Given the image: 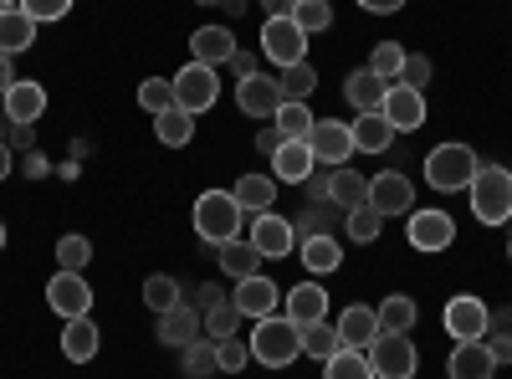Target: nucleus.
<instances>
[{"mask_svg":"<svg viewBox=\"0 0 512 379\" xmlns=\"http://www.w3.org/2000/svg\"><path fill=\"white\" fill-rule=\"evenodd\" d=\"M246 349H251V359H256V364H267V369H287L297 354H303V328H297L287 313L256 318V323H251Z\"/></svg>","mask_w":512,"mask_h":379,"instance_id":"1","label":"nucleus"},{"mask_svg":"<svg viewBox=\"0 0 512 379\" xmlns=\"http://www.w3.org/2000/svg\"><path fill=\"white\" fill-rule=\"evenodd\" d=\"M477 170H482V159H477L472 144H436L425 154V185L441 190V195H461L477 180Z\"/></svg>","mask_w":512,"mask_h":379,"instance_id":"2","label":"nucleus"},{"mask_svg":"<svg viewBox=\"0 0 512 379\" xmlns=\"http://www.w3.org/2000/svg\"><path fill=\"white\" fill-rule=\"evenodd\" d=\"M466 195H472V216H477L482 226L512 221V175L502 170V164H482L477 180L466 185Z\"/></svg>","mask_w":512,"mask_h":379,"instance_id":"3","label":"nucleus"},{"mask_svg":"<svg viewBox=\"0 0 512 379\" xmlns=\"http://www.w3.org/2000/svg\"><path fill=\"white\" fill-rule=\"evenodd\" d=\"M195 231H200V241H210V246L236 241V236H241V205H236V195H231V190H205V195L195 200Z\"/></svg>","mask_w":512,"mask_h":379,"instance_id":"4","label":"nucleus"},{"mask_svg":"<svg viewBox=\"0 0 512 379\" xmlns=\"http://www.w3.org/2000/svg\"><path fill=\"white\" fill-rule=\"evenodd\" d=\"M364 354L374 364V379H415L420 369V349L410 344V333H379Z\"/></svg>","mask_w":512,"mask_h":379,"instance_id":"5","label":"nucleus"},{"mask_svg":"<svg viewBox=\"0 0 512 379\" xmlns=\"http://www.w3.org/2000/svg\"><path fill=\"white\" fill-rule=\"evenodd\" d=\"M262 57L277 62V67L308 62V31L297 26L292 16H267V26H262Z\"/></svg>","mask_w":512,"mask_h":379,"instance_id":"6","label":"nucleus"},{"mask_svg":"<svg viewBox=\"0 0 512 379\" xmlns=\"http://www.w3.org/2000/svg\"><path fill=\"white\" fill-rule=\"evenodd\" d=\"M216 98H221V77H216V67L190 62V67L175 72V108H185V113H205V108H216Z\"/></svg>","mask_w":512,"mask_h":379,"instance_id":"7","label":"nucleus"},{"mask_svg":"<svg viewBox=\"0 0 512 379\" xmlns=\"http://www.w3.org/2000/svg\"><path fill=\"white\" fill-rule=\"evenodd\" d=\"M246 241L262 251V262H282V257H292V246H297V226L282 221L277 210H262V216H251Z\"/></svg>","mask_w":512,"mask_h":379,"instance_id":"8","label":"nucleus"},{"mask_svg":"<svg viewBox=\"0 0 512 379\" xmlns=\"http://www.w3.org/2000/svg\"><path fill=\"white\" fill-rule=\"evenodd\" d=\"M47 308L57 318H88L93 313V282L82 272H57L47 282Z\"/></svg>","mask_w":512,"mask_h":379,"instance_id":"9","label":"nucleus"},{"mask_svg":"<svg viewBox=\"0 0 512 379\" xmlns=\"http://www.w3.org/2000/svg\"><path fill=\"white\" fill-rule=\"evenodd\" d=\"M236 103H241V113H246V118L272 123V118H277V108H282L287 98H282V82H277V77L251 72V77H241V82H236Z\"/></svg>","mask_w":512,"mask_h":379,"instance_id":"10","label":"nucleus"},{"mask_svg":"<svg viewBox=\"0 0 512 379\" xmlns=\"http://www.w3.org/2000/svg\"><path fill=\"white\" fill-rule=\"evenodd\" d=\"M308 149L318 164H328V170H338V164H349L354 159V134H349V123H338V118H318L313 123V134H308Z\"/></svg>","mask_w":512,"mask_h":379,"instance_id":"11","label":"nucleus"},{"mask_svg":"<svg viewBox=\"0 0 512 379\" xmlns=\"http://www.w3.org/2000/svg\"><path fill=\"white\" fill-rule=\"evenodd\" d=\"M379 113H384V123H390L395 134H415L420 123H425V93L405 88V82H390V88H384Z\"/></svg>","mask_w":512,"mask_h":379,"instance_id":"12","label":"nucleus"},{"mask_svg":"<svg viewBox=\"0 0 512 379\" xmlns=\"http://www.w3.org/2000/svg\"><path fill=\"white\" fill-rule=\"evenodd\" d=\"M369 205L379 210V216H410V210H415V185H410V175L379 170V175L369 180Z\"/></svg>","mask_w":512,"mask_h":379,"instance_id":"13","label":"nucleus"},{"mask_svg":"<svg viewBox=\"0 0 512 379\" xmlns=\"http://www.w3.org/2000/svg\"><path fill=\"white\" fill-rule=\"evenodd\" d=\"M487 323H492V313H487V303H482V298H472V292H461V298H451V303H446V333H451L456 344L487 339Z\"/></svg>","mask_w":512,"mask_h":379,"instance_id":"14","label":"nucleus"},{"mask_svg":"<svg viewBox=\"0 0 512 379\" xmlns=\"http://www.w3.org/2000/svg\"><path fill=\"white\" fill-rule=\"evenodd\" d=\"M231 303H236V313L241 318H272L277 313V303H282V292H277V282L267 277V272H256V277H241L236 282V292H231Z\"/></svg>","mask_w":512,"mask_h":379,"instance_id":"15","label":"nucleus"},{"mask_svg":"<svg viewBox=\"0 0 512 379\" xmlns=\"http://www.w3.org/2000/svg\"><path fill=\"white\" fill-rule=\"evenodd\" d=\"M415 251H446L456 241V221L446 210H410V226H405Z\"/></svg>","mask_w":512,"mask_h":379,"instance_id":"16","label":"nucleus"},{"mask_svg":"<svg viewBox=\"0 0 512 379\" xmlns=\"http://www.w3.org/2000/svg\"><path fill=\"white\" fill-rule=\"evenodd\" d=\"M231 57H236V31L231 26H195L190 31V62L226 67Z\"/></svg>","mask_w":512,"mask_h":379,"instance_id":"17","label":"nucleus"},{"mask_svg":"<svg viewBox=\"0 0 512 379\" xmlns=\"http://www.w3.org/2000/svg\"><path fill=\"white\" fill-rule=\"evenodd\" d=\"M313 170H318V159H313L308 139H282V149L272 154V175H277L282 185H308Z\"/></svg>","mask_w":512,"mask_h":379,"instance_id":"18","label":"nucleus"},{"mask_svg":"<svg viewBox=\"0 0 512 379\" xmlns=\"http://www.w3.org/2000/svg\"><path fill=\"white\" fill-rule=\"evenodd\" d=\"M333 328H338V344H344V349H369L379 339V313L369 303H349L344 313H338Z\"/></svg>","mask_w":512,"mask_h":379,"instance_id":"19","label":"nucleus"},{"mask_svg":"<svg viewBox=\"0 0 512 379\" xmlns=\"http://www.w3.org/2000/svg\"><path fill=\"white\" fill-rule=\"evenodd\" d=\"M446 374H451V379H492V374H497V354L487 349V339L456 344L451 359H446Z\"/></svg>","mask_w":512,"mask_h":379,"instance_id":"20","label":"nucleus"},{"mask_svg":"<svg viewBox=\"0 0 512 379\" xmlns=\"http://www.w3.org/2000/svg\"><path fill=\"white\" fill-rule=\"evenodd\" d=\"M200 313L180 298L175 308H169V313H159V344H169V349H190L195 339H200Z\"/></svg>","mask_w":512,"mask_h":379,"instance_id":"21","label":"nucleus"},{"mask_svg":"<svg viewBox=\"0 0 512 379\" xmlns=\"http://www.w3.org/2000/svg\"><path fill=\"white\" fill-rule=\"evenodd\" d=\"M282 303H287V318H292L297 328H308V323H323V318H328V292H323V282H297Z\"/></svg>","mask_w":512,"mask_h":379,"instance_id":"22","label":"nucleus"},{"mask_svg":"<svg viewBox=\"0 0 512 379\" xmlns=\"http://www.w3.org/2000/svg\"><path fill=\"white\" fill-rule=\"evenodd\" d=\"M0 103H6V118H11V123H36L41 113H47V88H41V82H31V77H16L11 93L0 98Z\"/></svg>","mask_w":512,"mask_h":379,"instance_id":"23","label":"nucleus"},{"mask_svg":"<svg viewBox=\"0 0 512 379\" xmlns=\"http://www.w3.org/2000/svg\"><path fill=\"white\" fill-rule=\"evenodd\" d=\"M297 257H303V272H313V277H328V272H338L344 267V246H338V236H303V246H297Z\"/></svg>","mask_w":512,"mask_h":379,"instance_id":"24","label":"nucleus"},{"mask_svg":"<svg viewBox=\"0 0 512 379\" xmlns=\"http://www.w3.org/2000/svg\"><path fill=\"white\" fill-rule=\"evenodd\" d=\"M349 134H354V154H390L395 149V129L384 123V113H359L349 123Z\"/></svg>","mask_w":512,"mask_h":379,"instance_id":"25","label":"nucleus"},{"mask_svg":"<svg viewBox=\"0 0 512 379\" xmlns=\"http://www.w3.org/2000/svg\"><path fill=\"white\" fill-rule=\"evenodd\" d=\"M236 205H241V216H262V210L277 205V175H241L231 185Z\"/></svg>","mask_w":512,"mask_h":379,"instance_id":"26","label":"nucleus"},{"mask_svg":"<svg viewBox=\"0 0 512 379\" xmlns=\"http://www.w3.org/2000/svg\"><path fill=\"white\" fill-rule=\"evenodd\" d=\"M216 267L226 272V277H256V272H262V251H256L246 236H236V241H221L216 246Z\"/></svg>","mask_w":512,"mask_h":379,"instance_id":"27","label":"nucleus"},{"mask_svg":"<svg viewBox=\"0 0 512 379\" xmlns=\"http://www.w3.org/2000/svg\"><path fill=\"white\" fill-rule=\"evenodd\" d=\"M98 349H103L98 323H93V318H67V328H62V354H67L72 364H88Z\"/></svg>","mask_w":512,"mask_h":379,"instance_id":"28","label":"nucleus"},{"mask_svg":"<svg viewBox=\"0 0 512 379\" xmlns=\"http://www.w3.org/2000/svg\"><path fill=\"white\" fill-rule=\"evenodd\" d=\"M384 88H390V82L374 77L369 67H359V72H349V77H344V98H349V108H354V113H379Z\"/></svg>","mask_w":512,"mask_h":379,"instance_id":"29","label":"nucleus"},{"mask_svg":"<svg viewBox=\"0 0 512 379\" xmlns=\"http://www.w3.org/2000/svg\"><path fill=\"white\" fill-rule=\"evenodd\" d=\"M328 200L338 210H354V205L369 200V180L359 170H349V164H338V170H328Z\"/></svg>","mask_w":512,"mask_h":379,"instance_id":"30","label":"nucleus"},{"mask_svg":"<svg viewBox=\"0 0 512 379\" xmlns=\"http://www.w3.org/2000/svg\"><path fill=\"white\" fill-rule=\"evenodd\" d=\"M200 328L210 333V344H221V339H236V328H241V313H236V303L231 298H210L205 308H200Z\"/></svg>","mask_w":512,"mask_h":379,"instance_id":"31","label":"nucleus"},{"mask_svg":"<svg viewBox=\"0 0 512 379\" xmlns=\"http://www.w3.org/2000/svg\"><path fill=\"white\" fill-rule=\"evenodd\" d=\"M36 41V21L21 11V6H11V11H0V52L6 57H16V52H26Z\"/></svg>","mask_w":512,"mask_h":379,"instance_id":"32","label":"nucleus"},{"mask_svg":"<svg viewBox=\"0 0 512 379\" xmlns=\"http://www.w3.org/2000/svg\"><path fill=\"white\" fill-rule=\"evenodd\" d=\"M154 134H159V144H169V149H185V144L195 139V113H185V108L154 113Z\"/></svg>","mask_w":512,"mask_h":379,"instance_id":"33","label":"nucleus"},{"mask_svg":"<svg viewBox=\"0 0 512 379\" xmlns=\"http://www.w3.org/2000/svg\"><path fill=\"white\" fill-rule=\"evenodd\" d=\"M374 313H379V333H410V328H415V318H420V308L405 298V292H395V298H384Z\"/></svg>","mask_w":512,"mask_h":379,"instance_id":"34","label":"nucleus"},{"mask_svg":"<svg viewBox=\"0 0 512 379\" xmlns=\"http://www.w3.org/2000/svg\"><path fill=\"white\" fill-rule=\"evenodd\" d=\"M323 379H374V364L364 349H338L333 359H323Z\"/></svg>","mask_w":512,"mask_h":379,"instance_id":"35","label":"nucleus"},{"mask_svg":"<svg viewBox=\"0 0 512 379\" xmlns=\"http://www.w3.org/2000/svg\"><path fill=\"white\" fill-rule=\"evenodd\" d=\"M277 82H282V98H287V103H308V98L318 93V72H313L308 62L282 67V77H277Z\"/></svg>","mask_w":512,"mask_h":379,"instance_id":"36","label":"nucleus"},{"mask_svg":"<svg viewBox=\"0 0 512 379\" xmlns=\"http://www.w3.org/2000/svg\"><path fill=\"white\" fill-rule=\"evenodd\" d=\"M272 123H277V134H282V139H308L318 118H313V108H308V103H282Z\"/></svg>","mask_w":512,"mask_h":379,"instance_id":"37","label":"nucleus"},{"mask_svg":"<svg viewBox=\"0 0 512 379\" xmlns=\"http://www.w3.org/2000/svg\"><path fill=\"white\" fill-rule=\"evenodd\" d=\"M379 226H384V216L364 200V205H354V210H344V231H349V241H359V246H369L374 236H379Z\"/></svg>","mask_w":512,"mask_h":379,"instance_id":"38","label":"nucleus"},{"mask_svg":"<svg viewBox=\"0 0 512 379\" xmlns=\"http://www.w3.org/2000/svg\"><path fill=\"white\" fill-rule=\"evenodd\" d=\"M180 298H185V292H180V282L169 277V272H154V277L144 282V303H149V313H169Z\"/></svg>","mask_w":512,"mask_h":379,"instance_id":"39","label":"nucleus"},{"mask_svg":"<svg viewBox=\"0 0 512 379\" xmlns=\"http://www.w3.org/2000/svg\"><path fill=\"white\" fill-rule=\"evenodd\" d=\"M338 349H344V344H338V328H333L328 318L303 328V354H308V359H333Z\"/></svg>","mask_w":512,"mask_h":379,"instance_id":"40","label":"nucleus"},{"mask_svg":"<svg viewBox=\"0 0 512 379\" xmlns=\"http://www.w3.org/2000/svg\"><path fill=\"white\" fill-rule=\"evenodd\" d=\"M400 67H405V47H400V41H379V47L369 52V72L384 77V82H395Z\"/></svg>","mask_w":512,"mask_h":379,"instance_id":"41","label":"nucleus"},{"mask_svg":"<svg viewBox=\"0 0 512 379\" xmlns=\"http://www.w3.org/2000/svg\"><path fill=\"white\" fill-rule=\"evenodd\" d=\"M292 21L303 26L308 36H318V31L333 26V6H328V0H297V6H292Z\"/></svg>","mask_w":512,"mask_h":379,"instance_id":"42","label":"nucleus"},{"mask_svg":"<svg viewBox=\"0 0 512 379\" xmlns=\"http://www.w3.org/2000/svg\"><path fill=\"white\" fill-rule=\"evenodd\" d=\"M88 262H93V241L88 236H62L57 241V267L62 272H82Z\"/></svg>","mask_w":512,"mask_h":379,"instance_id":"43","label":"nucleus"},{"mask_svg":"<svg viewBox=\"0 0 512 379\" xmlns=\"http://www.w3.org/2000/svg\"><path fill=\"white\" fill-rule=\"evenodd\" d=\"M139 108H149V113L175 108V82H164V77H144V82H139Z\"/></svg>","mask_w":512,"mask_h":379,"instance_id":"44","label":"nucleus"},{"mask_svg":"<svg viewBox=\"0 0 512 379\" xmlns=\"http://www.w3.org/2000/svg\"><path fill=\"white\" fill-rule=\"evenodd\" d=\"M180 354H185L180 364H185V374H190V379H210V374H221V369H216V344H200V339H195V344H190V349H180Z\"/></svg>","mask_w":512,"mask_h":379,"instance_id":"45","label":"nucleus"},{"mask_svg":"<svg viewBox=\"0 0 512 379\" xmlns=\"http://www.w3.org/2000/svg\"><path fill=\"white\" fill-rule=\"evenodd\" d=\"M246 364H251L246 339H221V344H216V369H221V374H241Z\"/></svg>","mask_w":512,"mask_h":379,"instance_id":"46","label":"nucleus"},{"mask_svg":"<svg viewBox=\"0 0 512 379\" xmlns=\"http://www.w3.org/2000/svg\"><path fill=\"white\" fill-rule=\"evenodd\" d=\"M395 82H405V88L425 93V82H431V57H420V52H405V67H400V77H395Z\"/></svg>","mask_w":512,"mask_h":379,"instance_id":"47","label":"nucleus"},{"mask_svg":"<svg viewBox=\"0 0 512 379\" xmlns=\"http://www.w3.org/2000/svg\"><path fill=\"white\" fill-rule=\"evenodd\" d=\"M21 11L36 21V26H47V21H62L72 11V0H21Z\"/></svg>","mask_w":512,"mask_h":379,"instance_id":"48","label":"nucleus"},{"mask_svg":"<svg viewBox=\"0 0 512 379\" xmlns=\"http://www.w3.org/2000/svg\"><path fill=\"white\" fill-rule=\"evenodd\" d=\"M277 149H282V134H277V123H262V134H256V154H267V159H272Z\"/></svg>","mask_w":512,"mask_h":379,"instance_id":"49","label":"nucleus"},{"mask_svg":"<svg viewBox=\"0 0 512 379\" xmlns=\"http://www.w3.org/2000/svg\"><path fill=\"white\" fill-rule=\"evenodd\" d=\"M226 67H231V72H236V82H241V77H251V72H256V57H251V52H241V47H236V57H231V62H226Z\"/></svg>","mask_w":512,"mask_h":379,"instance_id":"50","label":"nucleus"},{"mask_svg":"<svg viewBox=\"0 0 512 379\" xmlns=\"http://www.w3.org/2000/svg\"><path fill=\"white\" fill-rule=\"evenodd\" d=\"M359 6L374 16H395V11H405V0H359Z\"/></svg>","mask_w":512,"mask_h":379,"instance_id":"51","label":"nucleus"},{"mask_svg":"<svg viewBox=\"0 0 512 379\" xmlns=\"http://www.w3.org/2000/svg\"><path fill=\"white\" fill-rule=\"evenodd\" d=\"M6 144H16V149H31V123H11V129H6Z\"/></svg>","mask_w":512,"mask_h":379,"instance_id":"52","label":"nucleus"},{"mask_svg":"<svg viewBox=\"0 0 512 379\" xmlns=\"http://www.w3.org/2000/svg\"><path fill=\"white\" fill-rule=\"evenodd\" d=\"M292 6H297V0H262L267 16H292Z\"/></svg>","mask_w":512,"mask_h":379,"instance_id":"53","label":"nucleus"},{"mask_svg":"<svg viewBox=\"0 0 512 379\" xmlns=\"http://www.w3.org/2000/svg\"><path fill=\"white\" fill-rule=\"evenodd\" d=\"M11 82H16V77H11V57H6V52H0V98H6V93H11Z\"/></svg>","mask_w":512,"mask_h":379,"instance_id":"54","label":"nucleus"},{"mask_svg":"<svg viewBox=\"0 0 512 379\" xmlns=\"http://www.w3.org/2000/svg\"><path fill=\"white\" fill-rule=\"evenodd\" d=\"M11 159H16V149H11V144H0V180L11 175Z\"/></svg>","mask_w":512,"mask_h":379,"instance_id":"55","label":"nucleus"},{"mask_svg":"<svg viewBox=\"0 0 512 379\" xmlns=\"http://www.w3.org/2000/svg\"><path fill=\"white\" fill-rule=\"evenodd\" d=\"M221 11H226V16H241V11H246V0H221Z\"/></svg>","mask_w":512,"mask_h":379,"instance_id":"56","label":"nucleus"},{"mask_svg":"<svg viewBox=\"0 0 512 379\" xmlns=\"http://www.w3.org/2000/svg\"><path fill=\"white\" fill-rule=\"evenodd\" d=\"M11 6H21V0H0V11H11Z\"/></svg>","mask_w":512,"mask_h":379,"instance_id":"57","label":"nucleus"},{"mask_svg":"<svg viewBox=\"0 0 512 379\" xmlns=\"http://www.w3.org/2000/svg\"><path fill=\"white\" fill-rule=\"evenodd\" d=\"M195 6H221V0H195Z\"/></svg>","mask_w":512,"mask_h":379,"instance_id":"58","label":"nucleus"},{"mask_svg":"<svg viewBox=\"0 0 512 379\" xmlns=\"http://www.w3.org/2000/svg\"><path fill=\"white\" fill-rule=\"evenodd\" d=\"M0 246H6V221H0Z\"/></svg>","mask_w":512,"mask_h":379,"instance_id":"59","label":"nucleus"},{"mask_svg":"<svg viewBox=\"0 0 512 379\" xmlns=\"http://www.w3.org/2000/svg\"><path fill=\"white\" fill-rule=\"evenodd\" d=\"M507 262H512V236H507Z\"/></svg>","mask_w":512,"mask_h":379,"instance_id":"60","label":"nucleus"},{"mask_svg":"<svg viewBox=\"0 0 512 379\" xmlns=\"http://www.w3.org/2000/svg\"><path fill=\"white\" fill-rule=\"evenodd\" d=\"M507 175H512V164H507Z\"/></svg>","mask_w":512,"mask_h":379,"instance_id":"61","label":"nucleus"}]
</instances>
